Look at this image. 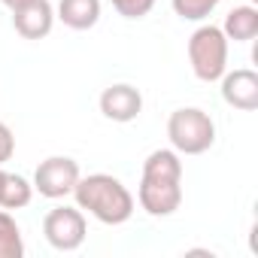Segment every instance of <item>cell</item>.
<instances>
[{
	"instance_id": "6da1fadb",
	"label": "cell",
	"mask_w": 258,
	"mask_h": 258,
	"mask_svg": "<svg viewBox=\"0 0 258 258\" xmlns=\"http://www.w3.org/2000/svg\"><path fill=\"white\" fill-rule=\"evenodd\" d=\"M73 198L79 210H85L103 225H124L134 216V195L124 188L121 179L109 173L79 176V182L73 185Z\"/></svg>"
},
{
	"instance_id": "7a4b0ae2",
	"label": "cell",
	"mask_w": 258,
	"mask_h": 258,
	"mask_svg": "<svg viewBox=\"0 0 258 258\" xmlns=\"http://www.w3.org/2000/svg\"><path fill=\"white\" fill-rule=\"evenodd\" d=\"M167 137L179 155H204L216 143V121L198 106H182L167 118Z\"/></svg>"
},
{
	"instance_id": "3957f363",
	"label": "cell",
	"mask_w": 258,
	"mask_h": 258,
	"mask_svg": "<svg viewBox=\"0 0 258 258\" xmlns=\"http://www.w3.org/2000/svg\"><path fill=\"white\" fill-rule=\"evenodd\" d=\"M228 37L216 25H201L188 37V61L191 73L201 82H219L222 73L228 70Z\"/></svg>"
},
{
	"instance_id": "277c9868",
	"label": "cell",
	"mask_w": 258,
	"mask_h": 258,
	"mask_svg": "<svg viewBox=\"0 0 258 258\" xmlns=\"http://www.w3.org/2000/svg\"><path fill=\"white\" fill-rule=\"evenodd\" d=\"M43 234H46L52 249L73 252V249H79L85 243L88 225H85V216H82L79 207H55L43 219Z\"/></svg>"
},
{
	"instance_id": "5b68a950",
	"label": "cell",
	"mask_w": 258,
	"mask_h": 258,
	"mask_svg": "<svg viewBox=\"0 0 258 258\" xmlns=\"http://www.w3.org/2000/svg\"><path fill=\"white\" fill-rule=\"evenodd\" d=\"M79 164L67 155H52L46 161H40V167L34 170V191H40L49 201L67 198L73 195V185L79 182Z\"/></svg>"
},
{
	"instance_id": "8992f818",
	"label": "cell",
	"mask_w": 258,
	"mask_h": 258,
	"mask_svg": "<svg viewBox=\"0 0 258 258\" xmlns=\"http://www.w3.org/2000/svg\"><path fill=\"white\" fill-rule=\"evenodd\" d=\"M137 201L155 219L173 216L182 207V182H173V179H146L143 176L140 188H137Z\"/></svg>"
},
{
	"instance_id": "52a82bcc",
	"label": "cell",
	"mask_w": 258,
	"mask_h": 258,
	"mask_svg": "<svg viewBox=\"0 0 258 258\" xmlns=\"http://www.w3.org/2000/svg\"><path fill=\"white\" fill-rule=\"evenodd\" d=\"M222 97L228 106L252 112L258 109V73L249 67H237V70H225L222 73Z\"/></svg>"
},
{
	"instance_id": "ba28073f",
	"label": "cell",
	"mask_w": 258,
	"mask_h": 258,
	"mask_svg": "<svg viewBox=\"0 0 258 258\" xmlns=\"http://www.w3.org/2000/svg\"><path fill=\"white\" fill-rule=\"evenodd\" d=\"M100 112L109 118V121H134L140 112H143V94L134 88V85H127V82H118V85H109L103 88L100 94Z\"/></svg>"
},
{
	"instance_id": "9c48e42d",
	"label": "cell",
	"mask_w": 258,
	"mask_h": 258,
	"mask_svg": "<svg viewBox=\"0 0 258 258\" xmlns=\"http://www.w3.org/2000/svg\"><path fill=\"white\" fill-rule=\"evenodd\" d=\"M55 25V7L49 0H31V4L13 10V28L25 40H43L52 34Z\"/></svg>"
},
{
	"instance_id": "30bf717a",
	"label": "cell",
	"mask_w": 258,
	"mask_h": 258,
	"mask_svg": "<svg viewBox=\"0 0 258 258\" xmlns=\"http://www.w3.org/2000/svg\"><path fill=\"white\" fill-rule=\"evenodd\" d=\"M55 19H61L70 31H91L100 22V0H58Z\"/></svg>"
},
{
	"instance_id": "8fae6325",
	"label": "cell",
	"mask_w": 258,
	"mask_h": 258,
	"mask_svg": "<svg viewBox=\"0 0 258 258\" xmlns=\"http://www.w3.org/2000/svg\"><path fill=\"white\" fill-rule=\"evenodd\" d=\"M222 34L234 43H249L258 37V10L255 7H234L225 16Z\"/></svg>"
},
{
	"instance_id": "7c38bea8",
	"label": "cell",
	"mask_w": 258,
	"mask_h": 258,
	"mask_svg": "<svg viewBox=\"0 0 258 258\" xmlns=\"http://www.w3.org/2000/svg\"><path fill=\"white\" fill-rule=\"evenodd\" d=\"M143 176L146 179H173L182 182V161L176 149H155L143 161Z\"/></svg>"
},
{
	"instance_id": "4fadbf2b",
	"label": "cell",
	"mask_w": 258,
	"mask_h": 258,
	"mask_svg": "<svg viewBox=\"0 0 258 258\" xmlns=\"http://www.w3.org/2000/svg\"><path fill=\"white\" fill-rule=\"evenodd\" d=\"M34 198V182L22 173H4V188H0V207L4 210H22Z\"/></svg>"
},
{
	"instance_id": "5bb4252c",
	"label": "cell",
	"mask_w": 258,
	"mask_h": 258,
	"mask_svg": "<svg viewBox=\"0 0 258 258\" xmlns=\"http://www.w3.org/2000/svg\"><path fill=\"white\" fill-rule=\"evenodd\" d=\"M22 255H25L22 228L7 210H0V258H22Z\"/></svg>"
},
{
	"instance_id": "9a60e30c",
	"label": "cell",
	"mask_w": 258,
	"mask_h": 258,
	"mask_svg": "<svg viewBox=\"0 0 258 258\" xmlns=\"http://www.w3.org/2000/svg\"><path fill=\"white\" fill-rule=\"evenodd\" d=\"M170 4H173V13L182 22H204L222 0H170Z\"/></svg>"
},
{
	"instance_id": "2e32d148",
	"label": "cell",
	"mask_w": 258,
	"mask_h": 258,
	"mask_svg": "<svg viewBox=\"0 0 258 258\" xmlns=\"http://www.w3.org/2000/svg\"><path fill=\"white\" fill-rule=\"evenodd\" d=\"M109 4L124 19H146L155 7V0H109Z\"/></svg>"
},
{
	"instance_id": "e0dca14e",
	"label": "cell",
	"mask_w": 258,
	"mask_h": 258,
	"mask_svg": "<svg viewBox=\"0 0 258 258\" xmlns=\"http://www.w3.org/2000/svg\"><path fill=\"white\" fill-rule=\"evenodd\" d=\"M13 155H16V137L10 131V124L0 121V167H4Z\"/></svg>"
},
{
	"instance_id": "ac0fdd59",
	"label": "cell",
	"mask_w": 258,
	"mask_h": 258,
	"mask_svg": "<svg viewBox=\"0 0 258 258\" xmlns=\"http://www.w3.org/2000/svg\"><path fill=\"white\" fill-rule=\"evenodd\" d=\"M4 7H10V10H19V7H25V4H31V0H0Z\"/></svg>"
},
{
	"instance_id": "d6986e66",
	"label": "cell",
	"mask_w": 258,
	"mask_h": 258,
	"mask_svg": "<svg viewBox=\"0 0 258 258\" xmlns=\"http://www.w3.org/2000/svg\"><path fill=\"white\" fill-rule=\"evenodd\" d=\"M4 173H7V170H0V188H4Z\"/></svg>"
}]
</instances>
